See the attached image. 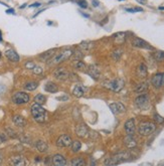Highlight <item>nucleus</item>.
I'll list each match as a JSON object with an SVG mask.
<instances>
[{"label":"nucleus","mask_w":164,"mask_h":166,"mask_svg":"<svg viewBox=\"0 0 164 166\" xmlns=\"http://www.w3.org/2000/svg\"><path fill=\"white\" fill-rule=\"evenodd\" d=\"M72 53H74L72 49H64V51H60V53L53 54L50 60L48 61V65L51 66L55 65H58V63H64L65 61L69 60V58H71L72 56Z\"/></svg>","instance_id":"obj_1"},{"label":"nucleus","mask_w":164,"mask_h":166,"mask_svg":"<svg viewBox=\"0 0 164 166\" xmlns=\"http://www.w3.org/2000/svg\"><path fill=\"white\" fill-rule=\"evenodd\" d=\"M30 112L33 117L34 121H36L37 123H43L46 120V111L43 108V106L39 104L34 103L31 106Z\"/></svg>","instance_id":"obj_2"},{"label":"nucleus","mask_w":164,"mask_h":166,"mask_svg":"<svg viewBox=\"0 0 164 166\" xmlns=\"http://www.w3.org/2000/svg\"><path fill=\"white\" fill-rule=\"evenodd\" d=\"M156 130L155 123L150 122V121H145L141 122L138 126V132L141 136H149Z\"/></svg>","instance_id":"obj_3"},{"label":"nucleus","mask_w":164,"mask_h":166,"mask_svg":"<svg viewBox=\"0 0 164 166\" xmlns=\"http://www.w3.org/2000/svg\"><path fill=\"white\" fill-rule=\"evenodd\" d=\"M124 81L122 79H114V80H108V81H105L103 83V86H104L106 89L108 90H111L113 92H120L122 89L124 88Z\"/></svg>","instance_id":"obj_4"},{"label":"nucleus","mask_w":164,"mask_h":166,"mask_svg":"<svg viewBox=\"0 0 164 166\" xmlns=\"http://www.w3.org/2000/svg\"><path fill=\"white\" fill-rule=\"evenodd\" d=\"M129 157V154L126 152H120L118 154H115L114 156H112L111 158H108V160H106L105 164L106 165H116L119 164L121 162L127 160V158Z\"/></svg>","instance_id":"obj_5"},{"label":"nucleus","mask_w":164,"mask_h":166,"mask_svg":"<svg viewBox=\"0 0 164 166\" xmlns=\"http://www.w3.org/2000/svg\"><path fill=\"white\" fill-rule=\"evenodd\" d=\"M29 95L26 94L25 92H17L13 95L12 102L16 105H23V104H27L29 102Z\"/></svg>","instance_id":"obj_6"},{"label":"nucleus","mask_w":164,"mask_h":166,"mask_svg":"<svg viewBox=\"0 0 164 166\" xmlns=\"http://www.w3.org/2000/svg\"><path fill=\"white\" fill-rule=\"evenodd\" d=\"M135 105L137 106L139 109H141V110H145V109H147L150 105L148 96L145 95V94L140 95L139 97H137V98L135 99Z\"/></svg>","instance_id":"obj_7"},{"label":"nucleus","mask_w":164,"mask_h":166,"mask_svg":"<svg viewBox=\"0 0 164 166\" xmlns=\"http://www.w3.org/2000/svg\"><path fill=\"white\" fill-rule=\"evenodd\" d=\"M151 83L153 85L154 88L156 89H160L161 87L164 85V73H156L152 77L151 79Z\"/></svg>","instance_id":"obj_8"},{"label":"nucleus","mask_w":164,"mask_h":166,"mask_svg":"<svg viewBox=\"0 0 164 166\" xmlns=\"http://www.w3.org/2000/svg\"><path fill=\"white\" fill-rule=\"evenodd\" d=\"M72 138L69 135H62V136L58 137V139L57 140V146L60 148L62 147H69L72 144Z\"/></svg>","instance_id":"obj_9"},{"label":"nucleus","mask_w":164,"mask_h":166,"mask_svg":"<svg viewBox=\"0 0 164 166\" xmlns=\"http://www.w3.org/2000/svg\"><path fill=\"white\" fill-rule=\"evenodd\" d=\"M53 76L58 81H65L70 79V73L65 68H57L53 73Z\"/></svg>","instance_id":"obj_10"},{"label":"nucleus","mask_w":164,"mask_h":166,"mask_svg":"<svg viewBox=\"0 0 164 166\" xmlns=\"http://www.w3.org/2000/svg\"><path fill=\"white\" fill-rule=\"evenodd\" d=\"M132 46L135 47H140V48H145V49H152V46H150L148 42L143 40L139 37H134L132 40Z\"/></svg>","instance_id":"obj_11"},{"label":"nucleus","mask_w":164,"mask_h":166,"mask_svg":"<svg viewBox=\"0 0 164 166\" xmlns=\"http://www.w3.org/2000/svg\"><path fill=\"white\" fill-rule=\"evenodd\" d=\"M124 128H125V131L127 133V135H134L135 130H136L134 118H131V119L126 121L125 125H124Z\"/></svg>","instance_id":"obj_12"},{"label":"nucleus","mask_w":164,"mask_h":166,"mask_svg":"<svg viewBox=\"0 0 164 166\" xmlns=\"http://www.w3.org/2000/svg\"><path fill=\"white\" fill-rule=\"evenodd\" d=\"M109 108H110V110L112 111V113L115 114V115L124 113L126 111V107L122 103H112L109 105Z\"/></svg>","instance_id":"obj_13"},{"label":"nucleus","mask_w":164,"mask_h":166,"mask_svg":"<svg viewBox=\"0 0 164 166\" xmlns=\"http://www.w3.org/2000/svg\"><path fill=\"white\" fill-rule=\"evenodd\" d=\"M87 92V88L83 85H77L75 86V88L72 89V94H74L75 97H78V98H81L84 95L86 94Z\"/></svg>","instance_id":"obj_14"},{"label":"nucleus","mask_w":164,"mask_h":166,"mask_svg":"<svg viewBox=\"0 0 164 166\" xmlns=\"http://www.w3.org/2000/svg\"><path fill=\"white\" fill-rule=\"evenodd\" d=\"M124 144H125V146L127 147V148L133 149L137 146V141H136V139L133 137V135H127L126 138L124 139Z\"/></svg>","instance_id":"obj_15"},{"label":"nucleus","mask_w":164,"mask_h":166,"mask_svg":"<svg viewBox=\"0 0 164 166\" xmlns=\"http://www.w3.org/2000/svg\"><path fill=\"white\" fill-rule=\"evenodd\" d=\"M87 72H88V75L90 76L91 78H93L94 80H98L101 76L99 68L95 66H89L88 71H87Z\"/></svg>","instance_id":"obj_16"},{"label":"nucleus","mask_w":164,"mask_h":166,"mask_svg":"<svg viewBox=\"0 0 164 166\" xmlns=\"http://www.w3.org/2000/svg\"><path fill=\"white\" fill-rule=\"evenodd\" d=\"M5 56L10 61H13V63L19 61V56H18V53H16L15 51H13V49H7V51H5Z\"/></svg>","instance_id":"obj_17"},{"label":"nucleus","mask_w":164,"mask_h":166,"mask_svg":"<svg viewBox=\"0 0 164 166\" xmlns=\"http://www.w3.org/2000/svg\"><path fill=\"white\" fill-rule=\"evenodd\" d=\"M53 163L55 166H65L67 164V160L62 155L60 154H55L53 157Z\"/></svg>","instance_id":"obj_18"},{"label":"nucleus","mask_w":164,"mask_h":166,"mask_svg":"<svg viewBox=\"0 0 164 166\" xmlns=\"http://www.w3.org/2000/svg\"><path fill=\"white\" fill-rule=\"evenodd\" d=\"M76 133H77V135H78L79 137H86L87 135H88V133H89V129H88V127L86 126V125H84V124H81V125H78L76 128Z\"/></svg>","instance_id":"obj_19"},{"label":"nucleus","mask_w":164,"mask_h":166,"mask_svg":"<svg viewBox=\"0 0 164 166\" xmlns=\"http://www.w3.org/2000/svg\"><path fill=\"white\" fill-rule=\"evenodd\" d=\"M113 40L115 41V43L117 44H122L125 42L126 40V33L125 32H117L113 35Z\"/></svg>","instance_id":"obj_20"},{"label":"nucleus","mask_w":164,"mask_h":166,"mask_svg":"<svg viewBox=\"0 0 164 166\" xmlns=\"http://www.w3.org/2000/svg\"><path fill=\"white\" fill-rule=\"evenodd\" d=\"M12 121L17 127H21L22 128V127H24L25 125H26V120H25L24 118H23L22 116H20V115L13 116Z\"/></svg>","instance_id":"obj_21"},{"label":"nucleus","mask_w":164,"mask_h":166,"mask_svg":"<svg viewBox=\"0 0 164 166\" xmlns=\"http://www.w3.org/2000/svg\"><path fill=\"white\" fill-rule=\"evenodd\" d=\"M137 76L140 79H144L147 76V66L144 63H140L137 68Z\"/></svg>","instance_id":"obj_22"},{"label":"nucleus","mask_w":164,"mask_h":166,"mask_svg":"<svg viewBox=\"0 0 164 166\" xmlns=\"http://www.w3.org/2000/svg\"><path fill=\"white\" fill-rule=\"evenodd\" d=\"M10 163L15 166H21V165L25 164V160L22 156H19V155L13 156V157H11V159H10Z\"/></svg>","instance_id":"obj_23"},{"label":"nucleus","mask_w":164,"mask_h":166,"mask_svg":"<svg viewBox=\"0 0 164 166\" xmlns=\"http://www.w3.org/2000/svg\"><path fill=\"white\" fill-rule=\"evenodd\" d=\"M147 90H148V84L147 83H141V84L137 85V86L135 87L134 91L136 92L137 94H145L147 92Z\"/></svg>","instance_id":"obj_24"},{"label":"nucleus","mask_w":164,"mask_h":166,"mask_svg":"<svg viewBox=\"0 0 164 166\" xmlns=\"http://www.w3.org/2000/svg\"><path fill=\"white\" fill-rule=\"evenodd\" d=\"M44 90H45L46 92H48V93H57L58 91V87L55 84V83L48 82L44 85Z\"/></svg>","instance_id":"obj_25"},{"label":"nucleus","mask_w":164,"mask_h":166,"mask_svg":"<svg viewBox=\"0 0 164 166\" xmlns=\"http://www.w3.org/2000/svg\"><path fill=\"white\" fill-rule=\"evenodd\" d=\"M35 148L39 151V152H46L48 149V146L44 141H43V140H39V141H36Z\"/></svg>","instance_id":"obj_26"},{"label":"nucleus","mask_w":164,"mask_h":166,"mask_svg":"<svg viewBox=\"0 0 164 166\" xmlns=\"http://www.w3.org/2000/svg\"><path fill=\"white\" fill-rule=\"evenodd\" d=\"M72 66H74L75 70H78V71H84L86 68V65L84 61H82L81 60H77L72 63Z\"/></svg>","instance_id":"obj_27"},{"label":"nucleus","mask_w":164,"mask_h":166,"mask_svg":"<svg viewBox=\"0 0 164 166\" xmlns=\"http://www.w3.org/2000/svg\"><path fill=\"white\" fill-rule=\"evenodd\" d=\"M55 53V49H50V51H46V53H43V54H40V56H39V58H40L41 60L48 61L51 58V56H53V53Z\"/></svg>","instance_id":"obj_28"},{"label":"nucleus","mask_w":164,"mask_h":166,"mask_svg":"<svg viewBox=\"0 0 164 166\" xmlns=\"http://www.w3.org/2000/svg\"><path fill=\"white\" fill-rule=\"evenodd\" d=\"M37 86H38V84H37L36 82H27L26 84L24 85V90L29 91V92H32L36 89Z\"/></svg>","instance_id":"obj_29"},{"label":"nucleus","mask_w":164,"mask_h":166,"mask_svg":"<svg viewBox=\"0 0 164 166\" xmlns=\"http://www.w3.org/2000/svg\"><path fill=\"white\" fill-rule=\"evenodd\" d=\"M80 47L84 51H91L92 48H94V43L91 41H83L80 44Z\"/></svg>","instance_id":"obj_30"},{"label":"nucleus","mask_w":164,"mask_h":166,"mask_svg":"<svg viewBox=\"0 0 164 166\" xmlns=\"http://www.w3.org/2000/svg\"><path fill=\"white\" fill-rule=\"evenodd\" d=\"M34 102H35L36 104H39V105H43V104L46 102V98L44 95L38 94L37 96L34 97Z\"/></svg>","instance_id":"obj_31"},{"label":"nucleus","mask_w":164,"mask_h":166,"mask_svg":"<svg viewBox=\"0 0 164 166\" xmlns=\"http://www.w3.org/2000/svg\"><path fill=\"white\" fill-rule=\"evenodd\" d=\"M71 147H72V152H78L82 148V143L80 141H78V140H77V141H72L71 144Z\"/></svg>","instance_id":"obj_32"},{"label":"nucleus","mask_w":164,"mask_h":166,"mask_svg":"<svg viewBox=\"0 0 164 166\" xmlns=\"http://www.w3.org/2000/svg\"><path fill=\"white\" fill-rule=\"evenodd\" d=\"M72 166H84L86 164V162L84 161L83 158H81V157H77V158H74V159L72 160Z\"/></svg>","instance_id":"obj_33"},{"label":"nucleus","mask_w":164,"mask_h":166,"mask_svg":"<svg viewBox=\"0 0 164 166\" xmlns=\"http://www.w3.org/2000/svg\"><path fill=\"white\" fill-rule=\"evenodd\" d=\"M122 49L120 48H118V49H116V51H113V53H112V56H113V58L115 61H118L119 58H121V56H122Z\"/></svg>","instance_id":"obj_34"},{"label":"nucleus","mask_w":164,"mask_h":166,"mask_svg":"<svg viewBox=\"0 0 164 166\" xmlns=\"http://www.w3.org/2000/svg\"><path fill=\"white\" fill-rule=\"evenodd\" d=\"M154 56H155L156 61H162L164 60V51H157V53H154Z\"/></svg>","instance_id":"obj_35"},{"label":"nucleus","mask_w":164,"mask_h":166,"mask_svg":"<svg viewBox=\"0 0 164 166\" xmlns=\"http://www.w3.org/2000/svg\"><path fill=\"white\" fill-rule=\"evenodd\" d=\"M125 10L129 13H135V12H142L143 9L141 7H134V8H126Z\"/></svg>","instance_id":"obj_36"},{"label":"nucleus","mask_w":164,"mask_h":166,"mask_svg":"<svg viewBox=\"0 0 164 166\" xmlns=\"http://www.w3.org/2000/svg\"><path fill=\"white\" fill-rule=\"evenodd\" d=\"M32 73H34V75H40V73H43V68L41 66H34V68H32Z\"/></svg>","instance_id":"obj_37"},{"label":"nucleus","mask_w":164,"mask_h":166,"mask_svg":"<svg viewBox=\"0 0 164 166\" xmlns=\"http://www.w3.org/2000/svg\"><path fill=\"white\" fill-rule=\"evenodd\" d=\"M72 56H74V58H76V60H81V58H84V53L83 51H76L72 53Z\"/></svg>","instance_id":"obj_38"},{"label":"nucleus","mask_w":164,"mask_h":166,"mask_svg":"<svg viewBox=\"0 0 164 166\" xmlns=\"http://www.w3.org/2000/svg\"><path fill=\"white\" fill-rule=\"evenodd\" d=\"M76 2L81 8H87L88 7V2L86 0H76Z\"/></svg>","instance_id":"obj_39"},{"label":"nucleus","mask_w":164,"mask_h":166,"mask_svg":"<svg viewBox=\"0 0 164 166\" xmlns=\"http://www.w3.org/2000/svg\"><path fill=\"white\" fill-rule=\"evenodd\" d=\"M154 120H155L156 123H158V124H162L164 123V118L161 117L160 115H158V114H154Z\"/></svg>","instance_id":"obj_40"},{"label":"nucleus","mask_w":164,"mask_h":166,"mask_svg":"<svg viewBox=\"0 0 164 166\" xmlns=\"http://www.w3.org/2000/svg\"><path fill=\"white\" fill-rule=\"evenodd\" d=\"M34 66H35V63H34L33 61H27V63H25V68H26L27 70H30V71H31L32 68H34Z\"/></svg>","instance_id":"obj_41"},{"label":"nucleus","mask_w":164,"mask_h":166,"mask_svg":"<svg viewBox=\"0 0 164 166\" xmlns=\"http://www.w3.org/2000/svg\"><path fill=\"white\" fill-rule=\"evenodd\" d=\"M92 4H93L94 7H98V6L100 5V2L98 1V0H93V1H92Z\"/></svg>","instance_id":"obj_42"},{"label":"nucleus","mask_w":164,"mask_h":166,"mask_svg":"<svg viewBox=\"0 0 164 166\" xmlns=\"http://www.w3.org/2000/svg\"><path fill=\"white\" fill-rule=\"evenodd\" d=\"M40 6H41V3H39V2H35V3L29 5V7H40Z\"/></svg>","instance_id":"obj_43"},{"label":"nucleus","mask_w":164,"mask_h":166,"mask_svg":"<svg viewBox=\"0 0 164 166\" xmlns=\"http://www.w3.org/2000/svg\"><path fill=\"white\" fill-rule=\"evenodd\" d=\"M6 13H8V14H14V9H12V8L7 9V10H6Z\"/></svg>","instance_id":"obj_44"},{"label":"nucleus","mask_w":164,"mask_h":166,"mask_svg":"<svg viewBox=\"0 0 164 166\" xmlns=\"http://www.w3.org/2000/svg\"><path fill=\"white\" fill-rule=\"evenodd\" d=\"M138 2H140V3H146V0H137Z\"/></svg>","instance_id":"obj_45"},{"label":"nucleus","mask_w":164,"mask_h":166,"mask_svg":"<svg viewBox=\"0 0 164 166\" xmlns=\"http://www.w3.org/2000/svg\"><path fill=\"white\" fill-rule=\"evenodd\" d=\"M0 41H2V32H1V30H0Z\"/></svg>","instance_id":"obj_46"},{"label":"nucleus","mask_w":164,"mask_h":166,"mask_svg":"<svg viewBox=\"0 0 164 166\" xmlns=\"http://www.w3.org/2000/svg\"><path fill=\"white\" fill-rule=\"evenodd\" d=\"M159 9H161V10H164V7H159Z\"/></svg>","instance_id":"obj_47"},{"label":"nucleus","mask_w":164,"mask_h":166,"mask_svg":"<svg viewBox=\"0 0 164 166\" xmlns=\"http://www.w3.org/2000/svg\"><path fill=\"white\" fill-rule=\"evenodd\" d=\"M1 161H2V158H1V156H0V163H1Z\"/></svg>","instance_id":"obj_48"},{"label":"nucleus","mask_w":164,"mask_h":166,"mask_svg":"<svg viewBox=\"0 0 164 166\" xmlns=\"http://www.w3.org/2000/svg\"><path fill=\"white\" fill-rule=\"evenodd\" d=\"M0 58H1V53H0Z\"/></svg>","instance_id":"obj_49"},{"label":"nucleus","mask_w":164,"mask_h":166,"mask_svg":"<svg viewBox=\"0 0 164 166\" xmlns=\"http://www.w3.org/2000/svg\"><path fill=\"white\" fill-rule=\"evenodd\" d=\"M119 1H123V0H119Z\"/></svg>","instance_id":"obj_50"}]
</instances>
